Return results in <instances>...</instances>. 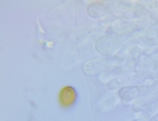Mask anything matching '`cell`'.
<instances>
[{
  "mask_svg": "<svg viewBox=\"0 0 158 121\" xmlns=\"http://www.w3.org/2000/svg\"><path fill=\"white\" fill-rule=\"evenodd\" d=\"M77 98H78L77 90L73 86H65L58 92V104L63 109H67L75 104Z\"/></svg>",
  "mask_w": 158,
  "mask_h": 121,
  "instance_id": "obj_1",
  "label": "cell"
}]
</instances>
